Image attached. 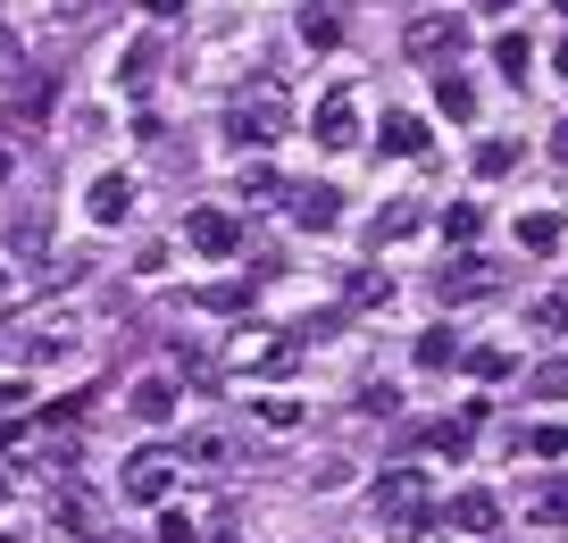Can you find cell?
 <instances>
[{"mask_svg": "<svg viewBox=\"0 0 568 543\" xmlns=\"http://www.w3.org/2000/svg\"><path fill=\"white\" fill-rule=\"evenodd\" d=\"M435 485H426V469H385L376 476V526H385V543H418L435 535Z\"/></svg>", "mask_w": 568, "mask_h": 543, "instance_id": "6da1fadb", "label": "cell"}, {"mask_svg": "<svg viewBox=\"0 0 568 543\" xmlns=\"http://www.w3.org/2000/svg\"><path fill=\"white\" fill-rule=\"evenodd\" d=\"M284 125H293V101H284L276 76H251V84L234 92V109H226V134L243 142V151H267Z\"/></svg>", "mask_w": 568, "mask_h": 543, "instance_id": "7a4b0ae2", "label": "cell"}, {"mask_svg": "<svg viewBox=\"0 0 568 543\" xmlns=\"http://www.w3.org/2000/svg\"><path fill=\"white\" fill-rule=\"evenodd\" d=\"M302 334H276V326H234V343H226V376H293L302 369Z\"/></svg>", "mask_w": 568, "mask_h": 543, "instance_id": "3957f363", "label": "cell"}, {"mask_svg": "<svg viewBox=\"0 0 568 543\" xmlns=\"http://www.w3.org/2000/svg\"><path fill=\"white\" fill-rule=\"evenodd\" d=\"M460 42H468V26H460V18H444V9H426V18H409L402 51L418 59V68H444V59H460Z\"/></svg>", "mask_w": 568, "mask_h": 543, "instance_id": "277c9868", "label": "cell"}, {"mask_svg": "<svg viewBox=\"0 0 568 543\" xmlns=\"http://www.w3.org/2000/svg\"><path fill=\"white\" fill-rule=\"evenodd\" d=\"M118 493H125V502H168V493H176V452H160V443H142V452L125 460Z\"/></svg>", "mask_w": 568, "mask_h": 543, "instance_id": "5b68a950", "label": "cell"}, {"mask_svg": "<svg viewBox=\"0 0 568 543\" xmlns=\"http://www.w3.org/2000/svg\"><path fill=\"white\" fill-rule=\"evenodd\" d=\"M310 142H318V151H352V142H359V92H352V84H335V92L318 101Z\"/></svg>", "mask_w": 568, "mask_h": 543, "instance_id": "8992f818", "label": "cell"}, {"mask_svg": "<svg viewBox=\"0 0 568 543\" xmlns=\"http://www.w3.org/2000/svg\"><path fill=\"white\" fill-rule=\"evenodd\" d=\"M435 293H444V310H460V301H485V293H501V268L477 260V251H460V260L435 276Z\"/></svg>", "mask_w": 568, "mask_h": 543, "instance_id": "52a82bcc", "label": "cell"}, {"mask_svg": "<svg viewBox=\"0 0 568 543\" xmlns=\"http://www.w3.org/2000/svg\"><path fill=\"white\" fill-rule=\"evenodd\" d=\"M184 243H193L201 260H234V251H243V218L234 210H193L184 218Z\"/></svg>", "mask_w": 568, "mask_h": 543, "instance_id": "ba28073f", "label": "cell"}, {"mask_svg": "<svg viewBox=\"0 0 568 543\" xmlns=\"http://www.w3.org/2000/svg\"><path fill=\"white\" fill-rule=\"evenodd\" d=\"M84 210H92V227H125L134 218V175H92Z\"/></svg>", "mask_w": 568, "mask_h": 543, "instance_id": "9c48e42d", "label": "cell"}, {"mask_svg": "<svg viewBox=\"0 0 568 543\" xmlns=\"http://www.w3.org/2000/svg\"><path fill=\"white\" fill-rule=\"evenodd\" d=\"M293 227L335 234L343 227V193H335V184H302V193H293Z\"/></svg>", "mask_w": 568, "mask_h": 543, "instance_id": "30bf717a", "label": "cell"}, {"mask_svg": "<svg viewBox=\"0 0 568 543\" xmlns=\"http://www.w3.org/2000/svg\"><path fill=\"white\" fill-rule=\"evenodd\" d=\"M444 519L460 526V535H494V526H501V502H494L485 485H468V493H452V502H444Z\"/></svg>", "mask_w": 568, "mask_h": 543, "instance_id": "8fae6325", "label": "cell"}, {"mask_svg": "<svg viewBox=\"0 0 568 543\" xmlns=\"http://www.w3.org/2000/svg\"><path fill=\"white\" fill-rule=\"evenodd\" d=\"M125 410H134L142 426H168V419H176V376H134Z\"/></svg>", "mask_w": 568, "mask_h": 543, "instance_id": "7c38bea8", "label": "cell"}, {"mask_svg": "<svg viewBox=\"0 0 568 543\" xmlns=\"http://www.w3.org/2000/svg\"><path fill=\"white\" fill-rule=\"evenodd\" d=\"M518 519H527V526H568V476H544V485H527Z\"/></svg>", "mask_w": 568, "mask_h": 543, "instance_id": "4fadbf2b", "label": "cell"}, {"mask_svg": "<svg viewBox=\"0 0 568 543\" xmlns=\"http://www.w3.org/2000/svg\"><path fill=\"white\" fill-rule=\"evenodd\" d=\"M568 243V218L560 210H527L518 218V251H535V260H551V251Z\"/></svg>", "mask_w": 568, "mask_h": 543, "instance_id": "5bb4252c", "label": "cell"}, {"mask_svg": "<svg viewBox=\"0 0 568 543\" xmlns=\"http://www.w3.org/2000/svg\"><path fill=\"white\" fill-rule=\"evenodd\" d=\"M418 227H426V210H418V201H385V210L368 218L376 251H385V243H409V234H418Z\"/></svg>", "mask_w": 568, "mask_h": 543, "instance_id": "9a60e30c", "label": "cell"}, {"mask_svg": "<svg viewBox=\"0 0 568 543\" xmlns=\"http://www.w3.org/2000/svg\"><path fill=\"white\" fill-rule=\"evenodd\" d=\"M51 526H75V535H101V502H92L84 485L51 493Z\"/></svg>", "mask_w": 568, "mask_h": 543, "instance_id": "2e32d148", "label": "cell"}, {"mask_svg": "<svg viewBox=\"0 0 568 543\" xmlns=\"http://www.w3.org/2000/svg\"><path fill=\"white\" fill-rule=\"evenodd\" d=\"M460 369L477 376V385H501V376L518 369V351H510V343H468V351H460Z\"/></svg>", "mask_w": 568, "mask_h": 543, "instance_id": "e0dca14e", "label": "cell"}, {"mask_svg": "<svg viewBox=\"0 0 568 543\" xmlns=\"http://www.w3.org/2000/svg\"><path fill=\"white\" fill-rule=\"evenodd\" d=\"M343 301H352V310H393V268H352Z\"/></svg>", "mask_w": 568, "mask_h": 543, "instance_id": "ac0fdd59", "label": "cell"}, {"mask_svg": "<svg viewBox=\"0 0 568 543\" xmlns=\"http://www.w3.org/2000/svg\"><path fill=\"white\" fill-rule=\"evenodd\" d=\"M426 142H435V134H426V118H409V109H393V118H385V151L393 159H426Z\"/></svg>", "mask_w": 568, "mask_h": 543, "instance_id": "d6986e66", "label": "cell"}, {"mask_svg": "<svg viewBox=\"0 0 568 543\" xmlns=\"http://www.w3.org/2000/svg\"><path fill=\"white\" fill-rule=\"evenodd\" d=\"M151 76H160V42L142 34V42H125V68H118V92H151Z\"/></svg>", "mask_w": 568, "mask_h": 543, "instance_id": "ffe728a7", "label": "cell"}, {"mask_svg": "<svg viewBox=\"0 0 568 543\" xmlns=\"http://www.w3.org/2000/svg\"><path fill=\"white\" fill-rule=\"evenodd\" d=\"M435 109H444V118H477V84H468V76H452V68H435Z\"/></svg>", "mask_w": 568, "mask_h": 543, "instance_id": "44dd1931", "label": "cell"}, {"mask_svg": "<svg viewBox=\"0 0 568 543\" xmlns=\"http://www.w3.org/2000/svg\"><path fill=\"white\" fill-rule=\"evenodd\" d=\"M460 351H468L460 334L435 326V334H418V369H426V376H444V369H460Z\"/></svg>", "mask_w": 568, "mask_h": 543, "instance_id": "7402d4cb", "label": "cell"}, {"mask_svg": "<svg viewBox=\"0 0 568 543\" xmlns=\"http://www.w3.org/2000/svg\"><path fill=\"white\" fill-rule=\"evenodd\" d=\"M193 301H201L210 318H243V310H251V284H243V276H226V284H201Z\"/></svg>", "mask_w": 568, "mask_h": 543, "instance_id": "603a6c76", "label": "cell"}, {"mask_svg": "<svg viewBox=\"0 0 568 543\" xmlns=\"http://www.w3.org/2000/svg\"><path fill=\"white\" fill-rule=\"evenodd\" d=\"M527 326L535 334H568V284H551V293L527 301Z\"/></svg>", "mask_w": 568, "mask_h": 543, "instance_id": "cb8c5ba5", "label": "cell"}, {"mask_svg": "<svg viewBox=\"0 0 568 543\" xmlns=\"http://www.w3.org/2000/svg\"><path fill=\"white\" fill-rule=\"evenodd\" d=\"M18 118H51V101H59V76H18Z\"/></svg>", "mask_w": 568, "mask_h": 543, "instance_id": "d4e9b609", "label": "cell"}, {"mask_svg": "<svg viewBox=\"0 0 568 543\" xmlns=\"http://www.w3.org/2000/svg\"><path fill=\"white\" fill-rule=\"evenodd\" d=\"M510 452H527V460H568V426H527V435H510Z\"/></svg>", "mask_w": 568, "mask_h": 543, "instance_id": "484cf974", "label": "cell"}, {"mask_svg": "<svg viewBox=\"0 0 568 543\" xmlns=\"http://www.w3.org/2000/svg\"><path fill=\"white\" fill-rule=\"evenodd\" d=\"M276 193H284V175L267 168L260 151H243V201H276Z\"/></svg>", "mask_w": 568, "mask_h": 543, "instance_id": "4316f807", "label": "cell"}, {"mask_svg": "<svg viewBox=\"0 0 568 543\" xmlns=\"http://www.w3.org/2000/svg\"><path fill=\"white\" fill-rule=\"evenodd\" d=\"M468 435H477V419H444V426H426V452L460 460V452H468Z\"/></svg>", "mask_w": 568, "mask_h": 543, "instance_id": "83f0119b", "label": "cell"}, {"mask_svg": "<svg viewBox=\"0 0 568 543\" xmlns=\"http://www.w3.org/2000/svg\"><path fill=\"white\" fill-rule=\"evenodd\" d=\"M251 410H260V426H276V435H293V426L310 419V410L293 402V393H267V402H251Z\"/></svg>", "mask_w": 568, "mask_h": 543, "instance_id": "f1b7e54d", "label": "cell"}, {"mask_svg": "<svg viewBox=\"0 0 568 543\" xmlns=\"http://www.w3.org/2000/svg\"><path fill=\"white\" fill-rule=\"evenodd\" d=\"M302 42H310V51H335V42H343V18H335V9H302Z\"/></svg>", "mask_w": 568, "mask_h": 543, "instance_id": "f546056e", "label": "cell"}, {"mask_svg": "<svg viewBox=\"0 0 568 543\" xmlns=\"http://www.w3.org/2000/svg\"><path fill=\"white\" fill-rule=\"evenodd\" d=\"M527 59H535V42H527V34H501V42H494V68L510 76V84H527Z\"/></svg>", "mask_w": 568, "mask_h": 543, "instance_id": "4dcf8cb0", "label": "cell"}, {"mask_svg": "<svg viewBox=\"0 0 568 543\" xmlns=\"http://www.w3.org/2000/svg\"><path fill=\"white\" fill-rule=\"evenodd\" d=\"M477 227H485V210H477V201H452V210H444V234H452V243H477Z\"/></svg>", "mask_w": 568, "mask_h": 543, "instance_id": "1f68e13d", "label": "cell"}, {"mask_svg": "<svg viewBox=\"0 0 568 543\" xmlns=\"http://www.w3.org/2000/svg\"><path fill=\"white\" fill-rule=\"evenodd\" d=\"M510 168H518V142H501V134L477 142V175H510Z\"/></svg>", "mask_w": 568, "mask_h": 543, "instance_id": "d6a6232c", "label": "cell"}, {"mask_svg": "<svg viewBox=\"0 0 568 543\" xmlns=\"http://www.w3.org/2000/svg\"><path fill=\"white\" fill-rule=\"evenodd\" d=\"M26 76V42H18V26H0V84H18Z\"/></svg>", "mask_w": 568, "mask_h": 543, "instance_id": "836d02e7", "label": "cell"}, {"mask_svg": "<svg viewBox=\"0 0 568 543\" xmlns=\"http://www.w3.org/2000/svg\"><path fill=\"white\" fill-rule=\"evenodd\" d=\"M160 543H201V519L193 510H160Z\"/></svg>", "mask_w": 568, "mask_h": 543, "instance_id": "e575fe53", "label": "cell"}, {"mask_svg": "<svg viewBox=\"0 0 568 543\" xmlns=\"http://www.w3.org/2000/svg\"><path fill=\"white\" fill-rule=\"evenodd\" d=\"M535 393H544V402H568V351L551 360V369H535Z\"/></svg>", "mask_w": 568, "mask_h": 543, "instance_id": "d590c367", "label": "cell"}, {"mask_svg": "<svg viewBox=\"0 0 568 543\" xmlns=\"http://www.w3.org/2000/svg\"><path fill=\"white\" fill-rule=\"evenodd\" d=\"M184 460H201V469H210V460H226V435H210V426H201V435H184Z\"/></svg>", "mask_w": 568, "mask_h": 543, "instance_id": "8d00e7d4", "label": "cell"}, {"mask_svg": "<svg viewBox=\"0 0 568 543\" xmlns=\"http://www.w3.org/2000/svg\"><path fill=\"white\" fill-rule=\"evenodd\" d=\"M9 234H18V251H42V218H34V210L9 218Z\"/></svg>", "mask_w": 568, "mask_h": 543, "instance_id": "74e56055", "label": "cell"}, {"mask_svg": "<svg viewBox=\"0 0 568 543\" xmlns=\"http://www.w3.org/2000/svg\"><path fill=\"white\" fill-rule=\"evenodd\" d=\"M18 402H26V385H18V376H0V419H9Z\"/></svg>", "mask_w": 568, "mask_h": 543, "instance_id": "f35d334b", "label": "cell"}, {"mask_svg": "<svg viewBox=\"0 0 568 543\" xmlns=\"http://www.w3.org/2000/svg\"><path fill=\"white\" fill-rule=\"evenodd\" d=\"M142 9H151V18H160V26H168V18H176V9H184V0H142Z\"/></svg>", "mask_w": 568, "mask_h": 543, "instance_id": "ab89813d", "label": "cell"}, {"mask_svg": "<svg viewBox=\"0 0 568 543\" xmlns=\"http://www.w3.org/2000/svg\"><path fill=\"white\" fill-rule=\"evenodd\" d=\"M551 159H568V118H560V125H551Z\"/></svg>", "mask_w": 568, "mask_h": 543, "instance_id": "60d3db41", "label": "cell"}, {"mask_svg": "<svg viewBox=\"0 0 568 543\" xmlns=\"http://www.w3.org/2000/svg\"><path fill=\"white\" fill-rule=\"evenodd\" d=\"M51 9H59V18H84V9H92V0H51Z\"/></svg>", "mask_w": 568, "mask_h": 543, "instance_id": "b9f144b4", "label": "cell"}, {"mask_svg": "<svg viewBox=\"0 0 568 543\" xmlns=\"http://www.w3.org/2000/svg\"><path fill=\"white\" fill-rule=\"evenodd\" d=\"M560 76H568V34H560Z\"/></svg>", "mask_w": 568, "mask_h": 543, "instance_id": "7bdbcfd3", "label": "cell"}, {"mask_svg": "<svg viewBox=\"0 0 568 543\" xmlns=\"http://www.w3.org/2000/svg\"><path fill=\"white\" fill-rule=\"evenodd\" d=\"M0 184H9V151H0Z\"/></svg>", "mask_w": 568, "mask_h": 543, "instance_id": "ee69618b", "label": "cell"}, {"mask_svg": "<svg viewBox=\"0 0 568 543\" xmlns=\"http://www.w3.org/2000/svg\"><path fill=\"white\" fill-rule=\"evenodd\" d=\"M0 510H9V476H0Z\"/></svg>", "mask_w": 568, "mask_h": 543, "instance_id": "f6af8a7d", "label": "cell"}, {"mask_svg": "<svg viewBox=\"0 0 568 543\" xmlns=\"http://www.w3.org/2000/svg\"><path fill=\"white\" fill-rule=\"evenodd\" d=\"M0 293H9V268H0Z\"/></svg>", "mask_w": 568, "mask_h": 543, "instance_id": "bcb514c9", "label": "cell"}, {"mask_svg": "<svg viewBox=\"0 0 568 543\" xmlns=\"http://www.w3.org/2000/svg\"><path fill=\"white\" fill-rule=\"evenodd\" d=\"M0 543H26V535H0Z\"/></svg>", "mask_w": 568, "mask_h": 543, "instance_id": "7dc6e473", "label": "cell"}, {"mask_svg": "<svg viewBox=\"0 0 568 543\" xmlns=\"http://www.w3.org/2000/svg\"><path fill=\"white\" fill-rule=\"evenodd\" d=\"M560 18H568V0H560Z\"/></svg>", "mask_w": 568, "mask_h": 543, "instance_id": "c3c4849f", "label": "cell"}]
</instances>
